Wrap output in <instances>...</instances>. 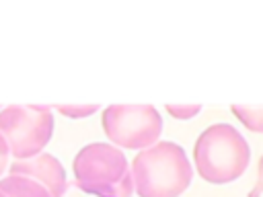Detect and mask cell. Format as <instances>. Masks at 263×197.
Returning <instances> with one entry per match:
<instances>
[{
    "label": "cell",
    "mask_w": 263,
    "mask_h": 197,
    "mask_svg": "<svg viewBox=\"0 0 263 197\" xmlns=\"http://www.w3.org/2000/svg\"><path fill=\"white\" fill-rule=\"evenodd\" d=\"M74 185L97 197H132L134 179L119 148L107 142H92L78 150L72 162Z\"/></svg>",
    "instance_id": "7a4b0ae2"
},
{
    "label": "cell",
    "mask_w": 263,
    "mask_h": 197,
    "mask_svg": "<svg viewBox=\"0 0 263 197\" xmlns=\"http://www.w3.org/2000/svg\"><path fill=\"white\" fill-rule=\"evenodd\" d=\"M8 156H10V150H8V144H6V140H4V135L0 133V174L8 168Z\"/></svg>",
    "instance_id": "8fae6325"
},
{
    "label": "cell",
    "mask_w": 263,
    "mask_h": 197,
    "mask_svg": "<svg viewBox=\"0 0 263 197\" xmlns=\"http://www.w3.org/2000/svg\"><path fill=\"white\" fill-rule=\"evenodd\" d=\"M261 191H263V156L259 158V176H257V185H255V189L249 193V197H257Z\"/></svg>",
    "instance_id": "7c38bea8"
},
{
    "label": "cell",
    "mask_w": 263,
    "mask_h": 197,
    "mask_svg": "<svg viewBox=\"0 0 263 197\" xmlns=\"http://www.w3.org/2000/svg\"><path fill=\"white\" fill-rule=\"evenodd\" d=\"M191 176L189 158L175 142H156L132 160L134 189L140 197H179Z\"/></svg>",
    "instance_id": "6da1fadb"
},
{
    "label": "cell",
    "mask_w": 263,
    "mask_h": 197,
    "mask_svg": "<svg viewBox=\"0 0 263 197\" xmlns=\"http://www.w3.org/2000/svg\"><path fill=\"white\" fill-rule=\"evenodd\" d=\"M101 125L113 146L144 150L156 144L162 117L152 105H109L101 115Z\"/></svg>",
    "instance_id": "5b68a950"
},
{
    "label": "cell",
    "mask_w": 263,
    "mask_h": 197,
    "mask_svg": "<svg viewBox=\"0 0 263 197\" xmlns=\"http://www.w3.org/2000/svg\"><path fill=\"white\" fill-rule=\"evenodd\" d=\"M251 158V150L242 133L230 123H214L205 127L193 146V162L199 176L214 185L236 181Z\"/></svg>",
    "instance_id": "3957f363"
},
{
    "label": "cell",
    "mask_w": 263,
    "mask_h": 197,
    "mask_svg": "<svg viewBox=\"0 0 263 197\" xmlns=\"http://www.w3.org/2000/svg\"><path fill=\"white\" fill-rule=\"evenodd\" d=\"M0 133L4 135L14 160H27L49 144L53 133L51 107L10 105L0 111Z\"/></svg>",
    "instance_id": "277c9868"
},
{
    "label": "cell",
    "mask_w": 263,
    "mask_h": 197,
    "mask_svg": "<svg viewBox=\"0 0 263 197\" xmlns=\"http://www.w3.org/2000/svg\"><path fill=\"white\" fill-rule=\"evenodd\" d=\"M8 170H10V174H21V176H29V179L37 181L39 185H43L47 189V193L51 197H64V193L68 189L66 170L60 164V160L51 154L41 152L27 160H12L8 164Z\"/></svg>",
    "instance_id": "8992f818"
},
{
    "label": "cell",
    "mask_w": 263,
    "mask_h": 197,
    "mask_svg": "<svg viewBox=\"0 0 263 197\" xmlns=\"http://www.w3.org/2000/svg\"><path fill=\"white\" fill-rule=\"evenodd\" d=\"M62 115H66V117H72V119H80V117H88V115H92L95 111H99V107L97 105H86V107H82V105H58L55 107Z\"/></svg>",
    "instance_id": "9c48e42d"
},
{
    "label": "cell",
    "mask_w": 263,
    "mask_h": 197,
    "mask_svg": "<svg viewBox=\"0 0 263 197\" xmlns=\"http://www.w3.org/2000/svg\"><path fill=\"white\" fill-rule=\"evenodd\" d=\"M232 113L251 131H263V105H232Z\"/></svg>",
    "instance_id": "ba28073f"
},
{
    "label": "cell",
    "mask_w": 263,
    "mask_h": 197,
    "mask_svg": "<svg viewBox=\"0 0 263 197\" xmlns=\"http://www.w3.org/2000/svg\"><path fill=\"white\" fill-rule=\"evenodd\" d=\"M0 193L4 197H51L43 185L21 174H8L6 179H0Z\"/></svg>",
    "instance_id": "52a82bcc"
},
{
    "label": "cell",
    "mask_w": 263,
    "mask_h": 197,
    "mask_svg": "<svg viewBox=\"0 0 263 197\" xmlns=\"http://www.w3.org/2000/svg\"><path fill=\"white\" fill-rule=\"evenodd\" d=\"M199 105H166V111L175 117V119H189L193 115L199 113Z\"/></svg>",
    "instance_id": "30bf717a"
},
{
    "label": "cell",
    "mask_w": 263,
    "mask_h": 197,
    "mask_svg": "<svg viewBox=\"0 0 263 197\" xmlns=\"http://www.w3.org/2000/svg\"><path fill=\"white\" fill-rule=\"evenodd\" d=\"M0 197H4V195H2V193H0Z\"/></svg>",
    "instance_id": "4fadbf2b"
}]
</instances>
